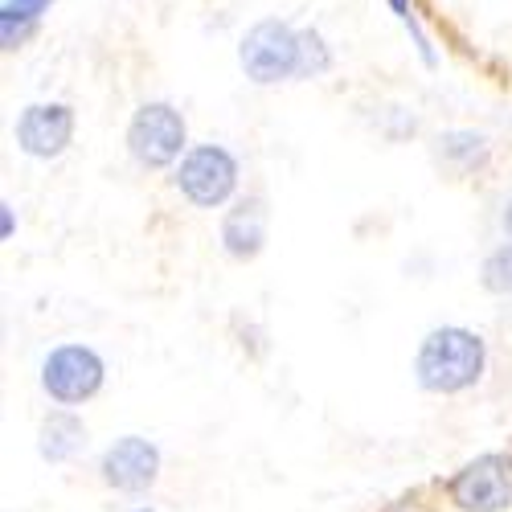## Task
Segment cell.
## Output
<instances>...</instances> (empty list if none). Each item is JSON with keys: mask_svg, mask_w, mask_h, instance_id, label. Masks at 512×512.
Instances as JSON below:
<instances>
[{"mask_svg": "<svg viewBox=\"0 0 512 512\" xmlns=\"http://www.w3.org/2000/svg\"><path fill=\"white\" fill-rule=\"evenodd\" d=\"M447 496L459 512H504L512 508V455H480L459 467L447 484Z\"/></svg>", "mask_w": 512, "mask_h": 512, "instance_id": "8992f818", "label": "cell"}, {"mask_svg": "<svg viewBox=\"0 0 512 512\" xmlns=\"http://www.w3.org/2000/svg\"><path fill=\"white\" fill-rule=\"evenodd\" d=\"M99 472L115 492H148L160 476V451L140 435H123L103 451Z\"/></svg>", "mask_w": 512, "mask_h": 512, "instance_id": "ba28073f", "label": "cell"}, {"mask_svg": "<svg viewBox=\"0 0 512 512\" xmlns=\"http://www.w3.org/2000/svg\"><path fill=\"white\" fill-rule=\"evenodd\" d=\"M238 66L246 70L250 82L259 87H275V82L304 78V37L279 17H267L242 33L238 46Z\"/></svg>", "mask_w": 512, "mask_h": 512, "instance_id": "7a4b0ae2", "label": "cell"}, {"mask_svg": "<svg viewBox=\"0 0 512 512\" xmlns=\"http://www.w3.org/2000/svg\"><path fill=\"white\" fill-rule=\"evenodd\" d=\"M103 377H107V365L91 345H58L41 361V390L58 406L91 402L103 390Z\"/></svg>", "mask_w": 512, "mask_h": 512, "instance_id": "5b68a950", "label": "cell"}, {"mask_svg": "<svg viewBox=\"0 0 512 512\" xmlns=\"http://www.w3.org/2000/svg\"><path fill=\"white\" fill-rule=\"evenodd\" d=\"M500 226H504V234H508V242H512V197H508V205H504V218H500Z\"/></svg>", "mask_w": 512, "mask_h": 512, "instance_id": "2e32d148", "label": "cell"}, {"mask_svg": "<svg viewBox=\"0 0 512 512\" xmlns=\"http://www.w3.org/2000/svg\"><path fill=\"white\" fill-rule=\"evenodd\" d=\"M132 512H156V508H132Z\"/></svg>", "mask_w": 512, "mask_h": 512, "instance_id": "e0dca14e", "label": "cell"}, {"mask_svg": "<svg viewBox=\"0 0 512 512\" xmlns=\"http://www.w3.org/2000/svg\"><path fill=\"white\" fill-rule=\"evenodd\" d=\"M127 152L140 168H168L189 152V127L173 103H144L127 123Z\"/></svg>", "mask_w": 512, "mask_h": 512, "instance_id": "3957f363", "label": "cell"}, {"mask_svg": "<svg viewBox=\"0 0 512 512\" xmlns=\"http://www.w3.org/2000/svg\"><path fill=\"white\" fill-rule=\"evenodd\" d=\"M480 283L492 291V295H512V242L496 246L484 267H480Z\"/></svg>", "mask_w": 512, "mask_h": 512, "instance_id": "4fadbf2b", "label": "cell"}, {"mask_svg": "<svg viewBox=\"0 0 512 512\" xmlns=\"http://www.w3.org/2000/svg\"><path fill=\"white\" fill-rule=\"evenodd\" d=\"M50 5L54 0H5V9H0V41H5V50H17L37 29V21L50 13Z\"/></svg>", "mask_w": 512, "mask_h": 512, "instance_id": "8fae6325", "label": "cell"}, {"mask_svg": "<svg viewBox=\"0 0 512 512\" xmlns=\"http://www.w3.org/2000/svg\"><path fill=\"white\" fill-rule=\"evenodd\" d=\"M0 218H5V226H0V230H5V238H13V205L9 201L0 205Z\"/></svg>", "mask_w": 512, "mask_h": 512, "instance_id": "5bb4252c", "label": "cell"}, {"mask_svg": "<svg viewBox=\"0 0 512 512\" xmlns=\"http://www.w3.org/2000/svg\"><path fill=\"white\" fill-rule=\"evenodd\" d=\"M439 156H443V164L467 173V168L488 160V140L476 132H447V136H439Z\"/></svg>", "mask_w": 512, "mask_h": 512, "instance_id": "7c38bea8", "label": "cell"}, {"mask_svg": "<svg viewBox=\"0 0 512 512\" xmlns=\"http://www.w3.org/2000/svg\"><path fill=\"white\" fill-rule=\"evenodd\" d=\"M17 148L33 160H54L74 140V111L66 103H29L13 127Z\"/></svg>", "mask_w": 512, "mask_h": 512, "instance_id": "52a82bcc", "label": "cell"}, {"mask_svg": "<svg viewBox=\"0 0 512 512\" xmlns=\"http://www.w3.org/2000/svg\"><path fill=\"white\" fill-rule=\"evenodd\" d=\"M82 447H87V426H82L78 414L54 410L46 422H41V431H37V451H41V459L66 463V459H74Z\"/></svg>", "mask_w": 512, "mask_h": 512, "instance_id": "30bf717a", "label": "cell"}, {"mask_svg": "<svg viewBox=\"0 0 512 512\" xmlns=\"http://www.w3.org/2000/svg\"><path fill=\"white\" fill-rule=\"evenodd\" d=\"M173 185L181 189V197L197 209H218L234 197L238 189V160L234 152H226L222 144H197L181 156Z\"/></svg>", "mask_w": 512, "mask_h": 512, "instance_id": "277c9868", "label": "cell"}, {"mask_svg": "<svg viewBox=\"0 0 512 512\" xmlns=\"http://www.w3.org/2000/svg\"><path fill=\"white\" fill-rule=\"evenodd\" d=\"M390 9H394V13H398L406 25H410V0H390Z\"/></svg>", "mask_w": 512, "mask_h": 512, "instance_id": "9a60e30c", "label": "cell"}, {"mask_svg": "<svg viewBox=\"0 0 512 512\" xmlns=\"http://www.w3.org/2000/svg\"><path fill=\"white\" fill-rule=\"evenodd\" d=\"M263 242H267V209L259 197H242L222 222V246L230 259L246 263L263 250Z\"/></svg>", "mask_w": 512, "mask_h": 512, "instance_id": "9c48e42d", "label": "cell"}, {"mask_svg": "<svg viewBox=\"0 0 512 512\" xmlns=\"http://www.w3.org/2000/svg\"><path fill=\"white\" fill-rule=\"evenodd\" d=\"M484 365H488L484 336L472 328L447 324L426 332V340L418 345L414 381L426 394H459V390H472L484 377Z\"/></svg>", "mask_w": 512, "mask_h": 512, "instance_id": "6da1fadb", "label": "cell"}]
</instances>
